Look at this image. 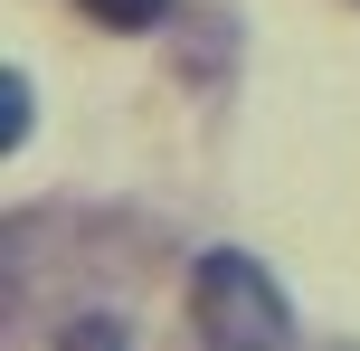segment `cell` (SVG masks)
Segmentation results:
<instances>
[{
    "label": "cell",
    "mask_w": 360,
    "mask_h": 351,
    "mask_svg": "<svg viewBox=\"0 0 360 351\" xmlns=\"http://www.w3.org/2000/svg\"><path fill=\"white\" fill-rule=\"evenodd\" d=\"M29 133V76H0V143Z\"/></svg>",
    "instance_id": "obj_3"
},
{
    "label": "cell",
    "mask_w": 360,
    "mask_h": 351,
    "mask_svg": "<svg viewBox=\"0 0 360 351\" xmlns=\"http://www.w3.org/2000/svg\"><path fill=\"white\" fill-rule=\"evenodd\" d=\"M95 19H105V29H152V19L171 10V0H86Z\"/></svg>",
    "instance_id": "obj_2"
},
{
    "label": "cell",
    "mask_w": 360,
    "mask_h": 351,
    "mask_svg": "<svg viewBox=\"0 0 360 351\" xmlns=\"http://www.w3.org/2000/svg\"><path fill=\"white\" fill-rule=\"evenodd\" d=\"M190 323L209 342H237V351H275V342H294V314H285V295L266 285V266L256 257H199V276H190Z\"/></svg>",
    "instance_id": "obj_1"
}]
</instances>
